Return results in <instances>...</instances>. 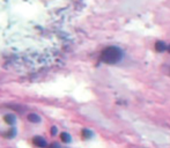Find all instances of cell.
<instances>
[{
  "instance_id": "8fae6325",
  "label": "cell",
  "mask_w": 170,
  "mask_h": 148,
  "mask_svg": "<svg viewBox=\"0 0 170 148\" xmlns=\"http://www.w3.org/2000/svg\"><path fill=\"white\" fill-rule=\"evenodd\" d=\"M167 50H168V52L170 53V44H169V45H168V49H167Z\"/></svg>"
},
{
  "instance_id": "5b68a950",
  "label": "cell",
  "mask_w": 170,
  "mask_h": 148,
  "mask_svg": "<svg viewBox=\"0 0 170 148\" xmlns=\"http://www.w3.org/2000/svg\"><path fill=\"white\" fill-rule=\"evenodd\" d=\"M27 118H28V120L30 123H36V124H37V123L41 122V117L36 114H29Z\"/></svg>"
},
{
  "instance_id": "9c48e42d",
  "label": "cell",
  "mask_w": 170,
  "mask_h": 148,
  "mask_svg": "<svg viewBox=\"0 0 170 148\" xmlns=\"http://www.w3.org/2000/svg\"><path fill=\"white\" fill-rule=\"evenodd\" d=\"M48 148H60V145L58 144V142H53V144H51Z\"/></svg>"
},
{
  "instance_id": "3957f363",
  "label": "cell",
  "mask_w": 170,
  "mask_h": 148,
  "mask_svg": "<svg viewBox=\"0 0 170 148\" xmlns=\"http://www.w3.org/2000/svg\"><path fill=\"white\" fill-rule=\"evenodd\" d=\"M155 49L159 52H163V51H166L168 49V45H166V43L162 42V41H157L155 43Z\"/></svg>"
},
{
  "instance_id": "ba28073f",
  "label": "cell",
  "mask_w": 170,
  "mask_h": 148,
  "mask_svg": "<svg viewBox=\"0 0 170 148\" xmlns=\"http://www.w3.org/2000/svg\"><path fill=\"white\" fill-rule=\"evenodd\" d=\"M15 134H16V130L15 129H11V130H9V132H8L6 135H7L8 138H13Z\"/></svg>"
},
{
  "instance_id": "277c9868",
  "label": "cell",
  "mask_w": 170,
  "mask_h": 148,
  "mask_svg": "<svg viewBox=\"0 0 170 148\" xmlns=\"http://www.w3.org/2000/svg\"><path fill=\"white\" fill-rule=\"evenodd\" d=\"M4 119H5V122L7 123V124H9V125H14L16 123V117L12 114H7L4 117Z\"/></svg>"
},
{
  "instance_id": "30bf717a",
  "label": "cell",
  "mask_w": 170,
  "mask_h": 148,
  "mask_svg": "<svg viewBox=\"0 0 170 148\" xmlns=\"http://www.w3.org/2000/svg\"><path fill=\"white\" fill-rule=\"evenodd\" d=\"M57 132H58L57 127H56V126H52V127H51V134H52V135H56Z\"/></svg>"
},
{
  "instance_id": "8992f818",
  "label": "cell",
  "mask_w": 170,
  "mask_h": 148,
  "mask_svg": "<svg viewBox=\"0 0 170 148\" xmlns=\"http://www.w3.org/2000/svg\"><path fill=\"white\" fill-rule=\"evenodd\" d=\"M60 139L63 142H65V144H70L71 141H72V138H71V135L68 134V133L66 132H63L60 134Z\"/></svg>"
},
{
  "instance_id": "7a4b0ae2",
  "label": "cell",
  "mask_w": 170,
  "mask_h": 148,
  "mask_svg": "<svg viewBox=\"0 0 170 148\" xmlns=\"http://www.w3.org/2000/svg\"><path fill=\"white\" fill-rule=\"evenodd\" d=\"M33 142L35 144V146H37V147H39V148H46L48 147V142H46V140L42 137H34Z\"/></svg>"
},
{
  "instance_id": "6da1fadb",
  "label": "cell",
  "mask_w": 170,
  "mask_h": 148,
  "mask_svg": "<svg viewBox=\"0 0 170 148\" xmlns=\"http://www.w3.org/2000/svg\"><path fill=\"white\" fill-rule=\"evenodd\" d=\"M123 58V51L117 46H108L101 53V60L106 64H117Z\"/></svg>"
},
{
  "instance_id": "52a82bcc",
  "label": "cell",
  "mask_w": 170,
  "mask_h": 148,
  "mask_svg": "<svg viewBox=\"0 0 170 148\" xmlns=\"http://www.w3.org/2000/svg\"><path fill=\"white\" fill-rule=\"evenodd\" d=\"M82 137H83V139H90L93 135H94V133L91 132L90 130H88V129H85V130H82Z\"/></svg>"
}]
</instances>
